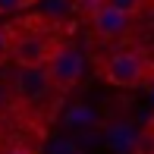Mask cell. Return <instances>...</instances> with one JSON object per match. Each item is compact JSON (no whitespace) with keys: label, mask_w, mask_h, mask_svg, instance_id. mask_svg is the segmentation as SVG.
Segmentation results:
<instances>
[{"label":"cell","mask_w":154,"mask_h":154,"mask_svg":"<svg viewBox=\"0 0 154 154\" xmlns=\"http://www.w3.org/2000/svg\"><path fill=\"white\" fill-rule=\"evenodd\" d=\"M0 154H38V151L22 142H10V145H0Z\"/></svg>","instance_id":"obj_8"},{"label":"cell","mask_w":154,"mask_h":154,"mask_svg":"<svg viewBox=\"0 0 154 154\" xmlns=\"http://www.w3.org/2000/svg\"><path fill=\"white\" fill-rule=\"evenodd\" d=\"M22 3H25V6H32V3H35V0H22Z\"/></svg>","instance_id":"obj_11"},{"label":"cell","mask_w":154,"mask_h":154,"mask_svg":"<svg viewBox=\"0 0 154 154\" xmlns=\"http://www.w3.org/2000/svg\"><path fill=\"white\" fill-rule=\"evenodd\" d=\"M91 29L101 35V38H120V35L129 29V16L113 6H94L91 10Z\"/></svg>","instance_id":"obj_5"},{"label":"cell","mask_w":154,"mask_h":154,"mask_svg":"<svg viewBox=\"0 0 154 154\" xmlns=\"http://www.w3.org/2000/svg\"><path fill=\"white\" fill-rule=\"evenodd\" d=\"M10 88H13V97L19 104H41L54 91L44 66H16V75H13Z\"/></svg>","instance_id":"obj_4"},{"label":"cell","mask_w":154,"mask_h":154,"mask_svg":"<svg viewBox=\"0 0 154 154\" xmlns=\"http://www.w3.org/2000/svg\"><path fill=\"white\" fill-rule=\"evenodd\" d=\"M145 154H154V151H145Z\"/></svg>","instance_id":"obj_12"},{"label":"cell","mask_w":154,"mask_h":154,"mask_svg":"<svg viewBox=\"0 0 154 154\" xmlns=\"http://www.w3.org/2000/svg\"><path fill=\"white\" fill-rule=\"evenodd\" d=\"M44 69H47V79H51V85L57 91H69L85 72V57L72 44H60L51 54V60L44 63Z\"/></svg>","instance_id":"obj_2"},{"label":"cell","mask_w":154,"mask_h":154,"mask_svg":"<svg viewBox=\"0 0 154 154\" xmlns=\"http://www.w3.org/2000/svg\"><path fill=\"white\" fill-rule=\"evenodd\" d=\"M10 29V60L16 66H44L57 51V38L38 32L35 25H6Z\"/></svg>","instance_id":"obj_1"},{"label":"cell","mask_w":154,"mask_h":154,"mask_svg":"<svg viewBox=\"0 0 154 154\" xmlns=\"http://www.w3.org/2000/svg\"><path fill=\"white\" fill-rule=\"evenodd\" d=\"M113 138H116V148L120 151H129L132 145H135V132H132L129 126H120V129L113 132Z\"/></svg>","instance_id":"obj_6"},{"label":"cell","mask_w":154,"mask_h":154,"mask_svg":"<svg viewBox=\"0 0 154 154\" xmlns=\"http://www.w3.org/2000/svg\"><path fill=\"white\" fill-rule=\"evenodd\" d=\"M10 60V29L0 25V63Z\"/></svg>","instance_id":"obj_9"},{"label":"cell","mask_w":154,"mask_h":154,"mask_svg":"<svg viewBox=\"0 0 154 154\" xmlns=\"http://www.w3.org/2000/svg\"><path fill=\"white\" fill-rule=\"evenodd\" d=\"M145 57H138L135 51H116L104 60V79L110 85H120V88H135L145 82Z\"/></svg>","instance_id":"obj_3"},{"label":"cell","mask_w":154,"mask_h":154,"mask_svg":"<svg viewBox=\"0 0 154 154\" xmlns=\"http://www.w3.org/2000/svg\"><path fill=\"white\" fill-rule=\"evenodd\" d=\"M16 10H25L22 0H0V16H6V13H16Z\"/></svg>","instance_id":"obj_10"},{"label":"cell","mask_w":154,"mask_h":154,"mask_svg":"<svg viewBox=\"0 0 154 154\" xmlns=\"http://www.w3.org/2000/svg\"><path fill=\"white\" fill-rule=\"evenodd\" d=\"M104 6H113V10H120V13H126V16H132V13L142 6V0H101Z\"/></svg>","instance_id":"obj_7"}]
</instances>
